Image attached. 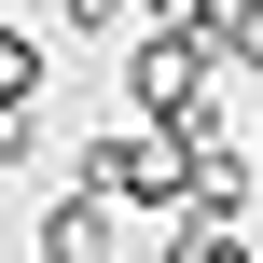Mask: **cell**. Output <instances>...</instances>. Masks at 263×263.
<instances>
[{"label":"cell","instance_id":"2","mask_svg":"<svg viewBox=\"0 0 263 263\" xmlns=\"http://www.w3.org/2000/svg\"><path fill=\"white\" fill-rule=\"evenodd\" d=\"M111 222H166L180 208V139H153V125H111V139H83V166H69Z\"/></svg>","mask_w":263,"mask_h":263},{"label":"cell","instance_id":"1","mask_svg":"<svg viewBox=\"0 0 263 263\" xmlns=\"http://www.w3.org/2000/svg\"><path fill=\"white\" fill-rule=\"evenodd\" d=\"M125 111H139L153 139L222 125V55H208V28H125Z\"/></svg>","mask_w":263,"mask_h":263},{"label":"cell","instance_id":"8","mask_svg":"<svg viewBox=\"0 0 263 263\" xmlns=\"http://www.w3.org/2000/svg\"><path fill=\"white\" fill-rule=\"evenodd\" d=\"M55 14H69L83 42H111V28H125V0H55Z\"/></svg>","mask_w":263,"mask_h":263},{"label":"cell","instance_id":"7","mask_svg":"<svg viewBox=\"0 0 263 263\" xmlns=\"http://www.w3.org/2000/svg\"><path fill=\"white\" fill-rule=\"evenodd\" d=\"M0 97H42V42L28 28H0Z\"/></svg>","mask_w":263,"mask_h":263},{"label":"cell","instance_id":"6","mask_svg":"<svg viewBox=\"0 0 263 263\" xmlns=\"http://www.w3.org/2000/svg\"><path fill=\"white\" fill-rule=\"evenodd\" d=\"M42 153V97H0V166H28Z\"/></svg>","mask_w":263,"mask_h":263},{"label":"cell","instance_id":"9","mask_svg":"<svg viewBox=\"0 0 263 263\" xmlns=\"http://www.w3.org/2000/svg\"><path fill=\"white\" fill-rule=\"evenodd\" d=\"M208 14H222V0H153V28H208Z\"/></svg>","mask_w":263,"mask_h":263},{"label":"cell","instance_id":"4","mask_svg":"<svg viewBox=\"0 0 263 263\" xmlns=\"http://www.w3.org/2000/svg\"><path fill=\"white\" fill-rule=\"evenodd\" d=\"M208 55H222V83L263 97V0H222V14H208Z\"/></svg>","mask_w":263,"mask_h":263},{"label":"cell","instance_id":"5","mask_svg":"<svg viewBox=\"0 0 263 263\" xmlns=\"http://www.w3.org/2000/svg\"><path fill=\"white\" fill-rule=\"evenodd\" d=\"M166 263H250V236H236V222H180V236H166Z\"/></svg>","mask_w":263,"mask_h":263},{"label":"cell","instance_id":"10","mask_svg":"<svg viewBox=\"0 0 263 263\" xmlns=\"http://www.w3.org/2000/svg\"><path fill=\"white\" fill-rule=\"evenodd\" d=\"M250 139H263V111H250Z\"/></svg>","mask_w":263,"mask_h":263},{"label":"cell","instance_id":"3","mask_svg":"<svg viewBox=\"0 0 263 263\" xmlns=\"http://www.w3.org/2000/svg\"><path fill=\"white\" fill-rule=\"evenodd\" d=\"M111 236H125V222H111L97 194H55V208H42V263H111Z\"/></svg>","mask_w":263,"mask_h":263}]
</instances>
